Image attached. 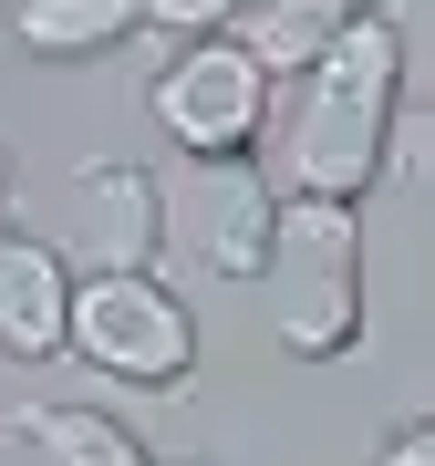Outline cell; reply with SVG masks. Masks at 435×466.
<instances>
[{"label":"cell","mask_w":435,"mask_h":466,"mask_svg":"<svg viewBox=\"0 0 435 466\" xmlns=\"http://www.w3.org/2000/svg\"><path fill=\"white\" fill-rule=\"evenodd\" d=\"M352 21H363L352 0H249L228 32H238V42H249L259 63H269V84H290V73H311L321 52L352 32Z\"/></svg>","instance_id":"cell-10"},{"label":"cell","mask_w":435,"mask_h":466,"mask_svg":"<svg viewBox=\"0 0 435 466\" xmlns=\"http://www.w3.org/2000/svg\"><path fill=\"white\" fill-rule=\"evenodd\" d=\"M238 11H249V0H146V32H177V42H197V32H228Z\"/></svg>","instance_id":"cell-11"},{"label":"cell","mask_w":435,"mask_h":466,"mask_svg":"<svg viewBox=\"0 0 435 466\" xmlns=\"http://www.w3.org/2000/svg\"><path fill=\"white\" fill-rule=\"evenodd\" d=\"M73 208H84L94 269H156V249H167V187L146 167H84L73 177Z\"/></svg>","instance_id":"cell-7"},{"label":"cell","mask_w":435,"mask_h":466,"mask_svg":"<svg viewBox=\"0 0 435 466\" xmlns=\"http://www.w3.org/2000/svg\"><path fill=\"white\" fill-rule=\"evenodd\" d=\"M146 104H156V125H167L177 156H249L269 135V115H280V84H269V63L238 32H197L146 84Z\"/></svg>","instance_id":"cell-4"},{"label":"cell","mask_w":435,"mask_h":466,"mask_svg":"<svg viewBox=\"0 0 435 466\" xmlns=\"http://www.w3.org/2000/svg\"><path fill=\"white\" fill-rule=\"evenodd\" d=\"M373 466H435V415H415V425H404V435H394V446L373 456Z\"/></svg>","instance_id":"cell-12"},{"label":"cell","mask_w":435,"mask_h":466,"mask_svg":"<svg viewBox=\"0 0 435 466\" xmlns=\"http://www.w3.org/2000/svg\"><path fill=\"white\" fill-rule=\"evenodd\" d=\"M280 228V177L249 156H187L167 177V249H187L218 280H259Z\"/></svg>","instance_id":"cell-5"},{"label":"cell","mask_w":435,"mask_h":466,"mask_svg":"<svg viewBox=\"0 0 435 466\" xmlns=\"http://www.w3.org/2000/svg\"><path fill=\"white\" fill-rule=\"evenodd\" d=\"M0 187H11V146H0Z\"/></svg>","instance_id":"cell-14"},{"label":"cell","mask_w":435,"mask_h":466,"mask_svg":"<svg viewBox=\"0 0 435 466\" xmlns=\"http://www.w3.org/2000/svg\"><path fill=\"white\" fill-rule=\"evenodd\" d=\"M404 167H425V177H435V115H415V135H404Z\"/></svg>","instance_id":"cell-13"},{"label":"cell","mask_w":435,"mask_h":466,"mask_svg":"<svg viewBox=\"0 0 435 466\" xmlns=\"http://www.w3.org/2000/svg\"><path fill=\"white\" fill-rule=\"evenodd\" d=\"M269 311L301 363H342L363 342V218L342 198H280L269 228Z\"/></svg>","instance_id":"cell-2"},{"label":"cell","mask_w":435,"mask_h":466,"mask_svg":"<svg viewBox=\"0 0 435 466\" xmlns=\"http://www.w3.org/2000/svg\"><path fill=\"white\" fill-rule=\"evenodd\" d=\"M73 342V269L52 238L0 228V363H52Z\"/></svg>","instance_id":"cell-6"},{"label":"cell","mask_w":435,"mask_h":466,"mask_svg":"<svg viewBox=\"0 0 435 466\" xmlns=\"http://www.w3.org/2000/svg\"><path fill=\"white\" fill-rule=\"evenodd\" d=\"M146 32V0H11V42L42 63H94Z\"/></svg>","instance_id":"cell-8"},{"label":"cell","mask_w":435,"mask_h":466,"mask_svg":"<svg viewBox=\"0 0 435 466\" xmlns=\"http://www.w3.org/2000/svg\"><path fill=\"white\" fill-rule=\"evenodd\" d=\"M269 125H280V146H269L280 198L363 208V187L384 177L394 125H404V32H394V11H363L311 73H290V104Z\"/></svg>","instance_id":"cell-1"},{"label":"cell","mask_w":435,"mask_h":466,"mask_svg":"<svg viewBox=\"0 0 435 466\" xmlns=\"http://www.w3.org/2000/svg\"><path fill=\"white\" fill-rule=\"evenodd\" d=\"M104 383H135V394H177L197 373V311L156 280V269H94L73 280V342Z\"/></svg>","instance_id":"cell-3"},{"label":"cell","mask_w":435,"mask_h":466,"mask_svg":"<svg viewBox=\"0 0 435 466\" xmlns=\"http://www.w3.org/2000/svg\"><path fill=\"white\" fill-rule=\"evenodd\" d=\"M11 435H21L42 466H156L146 435H135L125 415H104V404H21Z\"/></svg>","instance_id":"cell-9"}]
</instances>
